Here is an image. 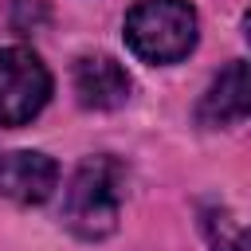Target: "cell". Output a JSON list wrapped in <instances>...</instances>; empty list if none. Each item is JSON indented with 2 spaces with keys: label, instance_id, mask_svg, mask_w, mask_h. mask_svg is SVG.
<instances>
[{
  "label": "cell",
  "instance_id": "3",
  "mask_svg": "<svg viewBox=\"0 0 251 251\" xmlns=\"http://www.w3.org/2000/svg\"><path fill=\"white\" fill-rule=\"evenodd\" d=\"M51 71L31 47H0V126L20 129L51 102Z\"/></svg>",
  "mask_w": 251,
  "mask_h": 251
},
{
  "label": "cell",
  "instance_id": "5",
  "mask_svg": "<svg viewBox=\"0 0 251 251\" xmlns=\"http://www.w3.org/2000/svg\"><path fill=\"white\" fill-rule=\"evenodd\" d=\"M75 82V98L86 110H118L129 102L133 78L129 71L114 59V55H82L71 71Z\"/></svg>",
  "mask_w": 251,
  "mask_h": 251
},
{
  "label": "cell",
  "instance_id": "6",
  "mask_svg": "<svg viewBox=\"0 0 251 251\" xmlns=\"http://www.w3.org/2000/svg\"><path fill=\"white\" fill-rule=\"evenodd\" d=\"M247 118V63L231 59L200 94L196 122L204 129H231Z\"/></svg>",
  "mask_w": 251,
  "mask_h": 251
},
{
  "label": "cell",
  "instance_id": "7",
  "mask_svg": "<svg viewBox=\"0 0 251 251\" xmlns=\"http://www.w3.org/2000/svg\"><path fill=\"white\" fill-rule=\"evenodd\" d=\"M200 227H204L212 251H247V243H243V220L227 204H204L200 208Z\"/></svg>",
  "mask_w": 251,
  "mask_h": 251
},
{
  "label": "cell",
  "instance_id": "1",
  "mask_svg": "<svg viewBox=\"0 0 251 251\" xmlns=\"http://www.w3.org/2000/svg\"><path fill=\"white\" fill-rule=\"evenodd\" d=\"M126 165L114 153H94L86 157L63 192V227L78 239H106L118 231L122 220V200H126Z\"/></svg>",
  "mask_w": 251,
  "mask_h": 251
},
{
  "label": "cell",
  "instance_id": "4",
  "mask_svg": "<svg viewBox=\"0 0 251 251\" xmlns=\"http://www.w3.org/2000/svg\"><path fill=\"white\" fill-rule=\"evenodd\" d=\"M59 188L55 157L39 149H0V196L16 204H43Z\"/></svg>",
  "mask_w": 251,
  "mask_h": 251
},
{
  "label": "cell",
  "instance_id": "8",
  "mask_svg": "<svg viewBox=\"0 0 251 251\" xmlns=\"http://www.w3.org/2000/svg\"><path fill=\"white\" fill-rule=\"evenodd\" d=\"M47 20H51V12H47L43 0H12V27H16L20 35L39 31Z\"/></svg>",
  "mask_w": 251,
  "mask_h": 251
},
{
  "label": "cell",
  "instance_id": "2",
  "mask_svg": "<svg viewBox=\"0 0 251 251\" xmlns=\"http://www.w3.org/2000/svg\"><path fill=\"white\" fill-rule=\"evenodd\" d=\"M122 39L133 59L149 67H173L196 51L200 20L188 0H137L126 12Z\"/></svg>",
  "mask_w": 251,
  "mask_h": 251
}]
</instances>
